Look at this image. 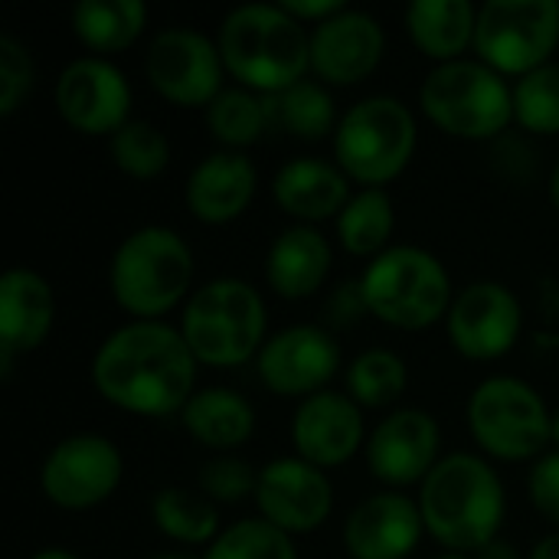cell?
Segmentation results:
<instances>
[{
	"mask_svg": "<svg viewBox=\"0 0 559 559\" xmlns=\"http://www.w3.org/2000/svg\"><path fill=\"white\" fill-rule=\"evenodd\" d=\"M197 367L183 334L164 321H128L92 357L98 396L124 413L170 416L197 393Z\"/></svg>",
	"mask_w": 559,
	"mask_h": 559,
	"instance_id": "cell-1",
	"label": "cell"
},
{
	"mask_svg": "<svg viewBox=\"0 0 559 559\" xmlns=\"http://www.w3.org/2000/svg\"><path fill=\"white\" fill-rule=\"evenodd\" d=\"M226 72L255 95H278L311 69V33L282 3L229 10L216 36Z\"/></svg>",
	"mask_w": 559,
	"mask_h": 559,
	"instance_id": "cell-2",
	"label": "cell"
},
{
	"mask_svg": "<svg viewBox=\"0 0 559 559\" xmlns=\"http://www.w3.org/2000/svg\"><path fill=\"white\" fill-rule=\"evenodd\" d=\"M419 511L426 531L449 547V554H478L498 540L508 498L498 472L485 459L455 452L445 455L423 481Z\"/></svg>",
	"mask_w": 559,
	"mask_h": 559,
	"instance_id": "cell-3",
	"label": "cell"
},
{
	"mask_svg": "<svg viewBox=\"0 0 559 559\" xmlns=\"http://www.w3.org/2000/svg\"><path fill=\"white\" fill-rule=\"evenodd\" d=\"M193 282V252L170 226H141L124 236L108 265V285L121 311L134 321H160Z\"/></svg>",
	"mask_w": 559,
	"mask_h": 559,
	"instance_id": "cell-4",
	"label": "cell"
},
{
	"mask_svg": "<svg viewBox=\"0 0 559 559\" xmlns=\"http://www.w3.org/2000/svg\"><path fill=\"white\" fill-rule=\"evenodd\" d=\"M265 301L246 278H213L200 285L187 305L180 334L193 357L210 367H239L265 347Z\"/></svg>",
	"mask_w": 559,
	"mask_h": 559,
	"instance_id": "cell-5",
	"label": "cell"
},
{
	"mask_svg": "<svg viewBox=\"0 0 559 559\" xmlns=\"http://www.w3.org/2000/svg\"><path fill=\"white\" fill-rule=\"evenodd\" d=\"M367 311L400 331H423L449 318L455 301L445 265L419 246H390L360 275Z\"/></svg>",
	"mask_w": 559,
	"mask_h": 559,
	"instance_id": "cell-6",
	"label": "cell"
},
{
	"mask_svg": "<svg viewBox=\"0 0 559 559\" xmlns=\"http://www.w3.org/2000/svg\"><path fill=\"white\" fill-rule=\"evenodd\" d=\"M419 108L452 138L491 141L514 121V88L481 59L439 62L423 79Z\"/></svg>",
	"mask_w": 559,
	"mask_h": 559,
	"instance_id": "cell-7",
	"label": "cell"
},
{
	"mask_svg": "<svg viewBox=\"0 0 559 559\" xmlns=\"http://www.w3.org/2000/svg\"><path fill=\"white\" fill-rule=\"evenodd\" d=\"M416 115L393 95H370L341 115L334 131V157L347 180L360 187H386L416 151Z\"/></svg>",
	"mask_w": 559,
	"mask_h": 559,
	"instance_id": "cell-8",
	"label": "cell"
},
{
	"mask_svg": "<svg viewBox=\"0 0 559 559\" xmlns=\"http://www.w3.org/2000/svg\"><path fill=\"white\" fill-rule=\"evenodd\" d=\"M468 429L491 459L527 462L544 455L554 439V416L531 383L488 377L468 400Z\"/></svg>",
	"mask_w": 559,
	"mask_h": 559,
	"instance_id": "cell-9",
	"label": "cell"
},
{
	"mask_svg": "<svg viewBox=\"0 0 559 559\" xmlns=\"http://www.w3.org/2000/svg\"><path fill=\"white\" fill-rule=\"evenodd\" d=\"M559 43V0H488L478 10L475 52L501 75H527Z\"/></svg>",
	"mask_w": 559,
	"mask_h": 559,
	"instance_id": "cell-10",
	"label": "cell"
},
{
	"mask_svg": "<svg viewBox=\"0 0 559 559\" xmlns=\"http://www.w3.org/2000/svg\"><path fill=\"white\" fill-rule=\"evenodd\" d=\"M219 46L193 26L157 29L144 52V75L151 88L183 108H206L223 92Z\"/></svg>",
	"mask_w": 559,
	"mask_h": 559,
	"instance_id": "cell-11",
	"label": "cell"
},
{
	"mask_svg": "<svg viewBox=\"0 0 559 559\" xmlns=\"http://www.w3.org/2000/svg\"><path fill=\"white\" fill-rule=\"evenodd\" d=\"M121 472L124 462L111 439L79 432L52 445L39 468V488L46 501L62 511H88L115 495Z\"/></svg>",
	"mask_w": 559,
	"mask_h": 559,
	"instance_id": "cell-12",
	"label": "cell"
},
{
	"mask_svg": "<svg viewBox=\"0 0 559 559\" xmlns=\"http://www.w3.org/2000/svg\"><path fill=\"white\" fill-rule=\"evenodd\" d=\"M56 108L79 134H115L131 121V85L105 56H79L56 79Z\"/></svg>",
	"mask_w": 559,
	"mask_h": 559,
	"instance_id": "cell-13",
	"label": "cell"
},
{
	"mask_svg": "<svg viewBox=\"0 0 559 559\" xmlns=\"http://www.w3.org/2000/svg\"><path fill=\"white\" fill-rule=\"evenodd\" d=\"M341 367V347L331 331L318 324H292L265 341L255 357L259 380L275 396L308 400L321 393Z\"/></svg>",
	"mask_w": 559,
	"mask_h": 559,
	"instance_id": "cell-14",
	"label": "cell"
},
{
	"mask_svg": "<svg viewBox=\"0 0 559 559\" xmlns=\"http://www.w3.org/2000/svg\"><path fill=\"white\" fill-rule=\"evenodd\" d=\"M449 337L455 350L468 360L504 357L524 328V311L518 295L501 282H472L462 288L449 308Z\"/></svg>",
	"mask_w": 559,
	"mask_h": 559,
	"instance_id": "cell-15",
	"label": "cell"
},
{
	"mask_svg": "<svg viewBox=\"0 0 559 559\" xmlns=\"http://www.w3.org/2000/svg\"><path fill=\"white\" fill-rule=\"evenodd\" d=\"M255 508L262 521L282 534H311L318 531L334 508V488L324 468L305 459H275L259 472Z\"/></svg>",
	"mask_w": 559,
	"mask_h": 559,
	"instance_id": "cell-16",
	"label": "cell"
},
{
	"mask_svg": "<svg viewBox=\"0 0 559 559\" xmlns=\"http://www.w3.org/2000/svg\"><path fill=\"white\" fill-rule=\"evenodd\" d=\"M439 423L426 409H396L367 439V462L377 481L390 488L423 485L439 459Z\"/></svg>",
	"mask_w": 559,
	"mask_h": 559,
	"instance_id": "cell-17",
	"label": "cell"
},
{
	"mask_svg": "<svg viewBox=\"0 0 559 559\" xmlns=\"http://www.w3.org/2000/svg\"><path fill=\"white\" fill-rule=\"evenodd\" d=\"M386 49V33L377 16L344 10L311 29V69L328 85H357L367 79Z\"/></svg>",
	"mask_w": 559,
	"mask_h": 559,
	"instance_id": "cell-18",
	"label": "cell"
},
{
	"mask_svg": "<svg viewBox=\"0 0 559 559\" xmlns=\"http://www.w3.org/2000/svg\"><path fill=\"white\" fill-rule=\"evenodd\" d=\"M292 442L298 459L318 468L350 462L364 445V413L347 393L321 390L298 403L292 419Z\"/></svg>",
	"mask_w": 559,
	"mask_h": 559,
	"instance_id": "cell-19",
	"label": "cell"
},
{
	"mask_svg": "<svg viewBox=\"0 0 559 559\" xmlns=\"http://www.w3.org/2000/svg\"><path fill=\"white\" fill-rule=\"evenodd\" d=\"M426 531L419 501L400 491H380L360 501L347 524L344 544L354 559H406Z\"/></svg>",
	"mask_w": 559,
	"mask_h": 559,
	"instance_id": "cell-20",
	"label": "cell"
},
{
	"mask_svg": "<svg viewBox=\"0 0 559 559\" xmlns=\"http://www.w3.org/2000/svg\"><path fill=\"white\" fill-rule=\"evenodd\" d=\"M56 321V295L33 269H7L0 275V377L13 370V357L36 350Z\"/></svg>",
	"mask_w": 559,
	"mask_h": 559,
	"instance_id": "cell-21",
	"label": "cell"
},
{
	"mask_svg": "<svg viewBox=\"0 0 559 559\" xmlns=\"http://www.w3.org/2000/svg\"><path fill=\"white\" fill-rule=\"evenodd\" d=\"M255 183H259V170L246 154L216 151L190 170L183 200L200 223L223 226L246 213V206L255 197Z\"/></svg>",
	"mask_w": 559,
	"mask_h": 559,
	"instance_id": "cell-22",
	"label": "cell"
},
{
	"mask_svg": "<svg viewBox=\"0 0 559 559\" xmlns=\"http://www.w3.org/2000/svg\"><path fill=\"white\" fill-rule=\"evenodd\" d=\"M272 197L288 216L311 226V223L341 216V210L347 206L354 193H350L347 174L337 164L321 160V157H295L275 170Z\"/></svg>",
	"mask_w": 559,
	"mask_h": 559,
	"instance_id": "cell-23",
	"label": "cell"
},
{
	"mask_svg": "<svg viewBox=\"0 0 559 559\" xmlns=\"http://www.w3.org/2000/svg\"><path fill=\"white\" fill-rule=\"evenodd\" d=\"M331 272V242L314 226H288L265 255V282L288 301L311 298Z\"/></svg>",
	"mask_w": 559,
	"mask_h": 559,
	"instance_id": "cell-24",
	"label": "cell"
},
{
	"mask_svg": "<svg viewBox=\"0 0 559 559\" xmlns=\"http://www.w3.org/2000/svg\"><path fill=\"white\" fill-rule=\"evenodd\" d=\"M180 423L193 442L229 455L233 449L246 445L255 432V409L252 403L226 386L197 390L187 406L180 409Z\"/></svg>",
	"mask_w": 559,
	"mask_h": 559,
	"instance_id": "cell-25",
	"label": "cell"
},
{
	"mask_svg": "<svg viewBox=\"0 0 559 559\" xmlns=\"http://www.w3.org/2000/svg\"><path fill=\"white\" fill-rule=\"evenodd\" d=\"M478 10L468 0H413L406 7L409 39L439 62H455L475 43Z\"/></svg>",
	"mask_w": 559,
	"mask_h": 559,
	"instance_id": "cell-26",
	"label": "cell"
},
{
	"mask_svg": "<svg viewBox=\"0 0 559 559\" xmlns=\"http://www.w3.org/2000/svg\"><path fill=\"white\" fill-rule=\"evenodd\" d=\"M69 20L72 33L88 49L121 52L141 36L147 23V7L141 0H79Z\"/></svg>",
	"mask_w": 559,
	"mask_h": 559,
	"instance_id": "cell-27",
	"label": "cell"
},
{
	"mask_svg": "<svg viewBox=\"0 0 559 559\" xmlns=\"http://www.w3.org/2000/svg\"><path fill=\"white\" fill-rule=\"evenodd\" d=\"M396 226L393 197L383 187H360L337 216V239L350 255L377 259L386 252Z\"/></svg>",
	"mask_w": 559,
	"mask_h": 559,
	"instance_id": "cell-28",
	"label": "cell"
},
{
	"mask_svg": "<svg viewBox=\"0 0 559 559\" xmlns=\"http://www.w3.org/2000/svg\"><path fill=\"white\" fill-rule=\"evenodd\" d=\"M265 108L272 128H282L301 141H321L341 124L331 92L314 79H301L278 95H265Z\"/></svg>",
	"mask_w": 559,
	"mask_h": 559,
	"instance_id": "cell-29",
	"label": "cell"
},
{
	"mask_svg": "<svg viewBox=\"0 0 559 559\" xmlns=\"http://www.w3.org/2000/svg\"><path fill=\"white\" fill-rule=\"evenodd\" d=\"M151 521L164 537L187 547L213 544L219 537V511L200 491H183V488L157 491L151 498Z\"/></svg>",
	"mask_w": 559,
	"mask_h": 559,
	"instance_id": "cell-30",
	"label": "cell"
},
{
	"mask_svg": "<svg viewBox=\"0 0 559 559\" xmlns=\"http://www.w3.org/2000/svg\"><path fill=\"white\" fill-rule=\"evenodd\" d=\"M409 386V370L400 354L386 347H370L347 367V396L364 409L393 406Z\"/></svg>",
	"mask_w": 559,
	"mask_h": 559,
	"instance_id": "cell-31",
	"label": "cell"
},
{
	"mask_svg": "<svg viewBox=\"0 0 559 559\" xmlns=\"http://www.w3.org/2000/svg\"><path fill=\"white\" fill-rule=\"evenodd\" d=\"M206 128L226 147H249V144H255L265 134V128H272L269 124L265 95H255V92H249L242 85L223 88L206 105Z\"/></svg>",
	"mask_w": 559,
	"mask_h": 559,
	"instance_id": "cell-32",
	"label": "cell"
},
{
	"mask_svg": "<svg viewBox=\"0 0 559 559\" xmlns=\"http://www.w3.org/2000/svg\"><path fill=\"white\" fill-rule=\"evenodd\" d=\"M111 160L121 174L151 180L170 164V141L151 121L131 118L121 131L111 134Z\"/></svg>",
	"mask_w": 559,
	"mask_h": 559,
	"instance_id": "cell-33",
	"label": "cell"
},
{
	"mask_svg": "<svg viewBox=\"0 0 559 559\" xmlns=\"http://www.w3.org/2000/svg\"><path fill=\"white\" fill-rule=\"evenodd\" d=\"M514 121L534 134H559V59L518 79Z\"/></svg>",
	"mask_w": 559,
	"mask_h": 559,
	"instance_id": "cell-34",
	"label": "cell"
},
{
	"mask_svg": "<svg viewBox=\"0 0 559 559\" xmlns=\"http://www.w3.org/2000/svg\"><path fill=\"white\" fill-rule=\"evenodd\" d=\"M203 559H298V550L288 534L272 527L262 518H246L226 527Z\"/></svg>",
	"mask_w": 559,
	"mask_h": 559,
	"instance_id": "cell-35",
	"label": "cell"
},
{
	"mask_svg": "<svg viewBox=\"0 0 559 559\" xmlns=\"http://www.w3.org/2000/svg\"><path fill=\"white\" fill-rule=\"evenodd\" d=\"M259 472L239 455H216L200 468V495L213 504H239L255 498Z\"/></svg>",
	"mask_w": 559,
	"mask_h": 559,
	"instance_id": "cell-36",
	"label": "cell"
},
{
	"mask_svg": "<svg viewBox=\"0 0 559 559\" xmlns=\"http://www.w3.org/2000/svg\"><path fill=\"white\" fill-rule=\"evenodd\" d=\"M33 88V56L29 49L3 33L0 36V115L10 118L29 95Z\"/></svg>",
	"mask_w": 559,
	"mask_h": 559,
	"instance_id": "cell-37",
	"label": "cell"
},
{
	"mask_svg": "<svg viewBox=\"0 0 559 559\" xmlns=\"http://www.w3.org/2000/svg\"><path fill=\"white\" fill-rule=\"evenodd\" d=\"M527 491L537 514L550 524H559V449L537 459L527 475Z\"/></svg>",
	"mask_w": 559,
	"mask_h": 559,
	"instance_id": "cell-38",
	"label": "cell"
},
{
	"mask_svg": "<svg viewBox=\"0 0 559 559\" xmlns=\"http://www.w3.org/2000/svg\"><path fill=\"white\" fill-rule=\"evenodd\" d=\"M364 314H370V311H367L360 282H344V285H337V292H334L331 301H328V321H331L334 328H354Z\"/></svg>",
	"mask_w": 559,
	"mask_h": 559,
	"instance_id": "cell-39",
	"label": "cell"
},
{
	"mask_svg": "<svg viewBox=\"0 0 559 559\" xmlns=\"http://www.w3.org/2000/svg\"><path fill=\"white\" fill-rule=\"evenodd\" d=\"M282 10H285L288 16H295L298 23L314 20V26H318V23H324V20H331V16H337V13H344V10H347V0H282Z\"/></svg>",
	"mask_w": 559,
	"mask_h": 559,
	"instance_id": "cell-40",
	"label": "cell"
},
{
	"mask_svg": "<svg viewBox=\"0 0 559 559\" xmlns=\"http://www.w3.org/2000/svg\"><path fill=\"white\" fill-rule=\"evenodd\" d=\"M475 559H521V554H518V547L511 544V540H491L488 547H481L478 554H475Z\"/></svg>",
	"mask_w": 559,
	"mask_h": 559,
	"instance_id": "cell-41",
	"label": "cell"
},
{
	"mask_svg": "<svg viewBox=\"0 0 559 559\" xmlns=\"http://www.w3.org/2000/svg\"><path fill=\"white\" fill-rule=\"evenodd\" d=\"M527 559H559V531L557 534H547L544 540H537V547L531 550Z\"/></svg>",
	"mask_w": 559,
	"mask_h": 559,
	"instance_id": "cell-42",
	"label": "cell"
},
{
	"mask_svg": "<svg viewBox=\"0 0 559 559\" xmlns=\"http://www.w3.org/2000/svg\"><path fill=\"white\" fill-rule=\"evenodd\" d=\"M29 559H79L75 554L62 550V547H46V550H36Z\"/></svg>",
	"mask_w": 559,
	"mask_h": 559,
	"instance_id": "cell-43",
	"label": "cell"
},
{
	"mask_svg": "<svg viewBox=\"0 0 559 559\" xmlns=\"http://www.w3.org/2000/svg\"><path fill=\"white\" fill-rule=\"evenodd\" d=\"M550 200H554V206L559 210V160L554 164V174H550Z\"/></svg>",
	"mask_w": 559,
	"mask_h": 559,
	"instance_id": "cell-44",
	"label": "cell"
},
{
	"mask_svg": "<svg viewBox=\"0 0 559 559\" xmlns=\"http://www.w3.org/2000/svg\"><path fill=\"white\" fill-rule=\"evenodd\" d=\"M554 442H557V445H559V409H557V413H554Z\"/></svg>",
	"mask_w": 559,
	"mask_h": 559,
	"instance_id": "cell-45",
	"label": "cell"
},
{
	"mask_svg": "<svg viewBox=\"0 0 559 559\" xmlns=\"http://www.w3.org/2000/svg\"><path fill=\"white\" fill-rule=\"evenodd\" d=\"M154 559H193V557H187V554H160V557H154Z\"/></svg>",
	"mask_w": 559,
	"mask_h": 559,
	"instance_id": "cell-46",
	"label": "cell"
},
{
	"mask_svg": "<svg viewBox=\"0 0 559 559\" xmlns=\"http://www.w3.org/2000/svg\"><path fill=\"white\" fill-rule=\"evenodd\" d=\"M436 559H468L465 554H442V557H436Z\"/></svg>",
	"mask_w": 559,
	"mask_h": 559,
	"instance_id": "cell-47",
	"label": "cell"
}]
</instances>
